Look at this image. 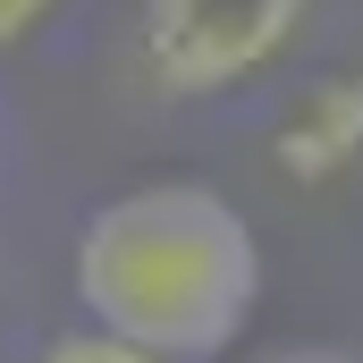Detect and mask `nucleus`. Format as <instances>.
Masks as SVG:
<instances>
[{"instance_id":"1","label":"nucleus","mask_w":363,"mask_h":363,"mask_svg":"<svg viewBox=\"0 0 363 363\" xmlns=\"http://www.w3.org/2000/svg\"><path fill=\"white\" fill-rule=\"evenodd\" d=\"M68 279L101 338H127L161 363H211L262 304V245L220 186L161 178L93 211Z\"/></svg>"},{"instance_id":"2","label":"nucleus","mask_w":363,"mask_h":363,"mask_svg":"<svg viewBox=\"0 0 363 363\" xmlns=\"http://www.w3.org/2000/svg\"><path fill=\"white\" fill-rule=\"evenodd\" d=\"M304 9L313 0H144V68L178 101L228 93L296 43Z\"/></svg>"},{"instance_id":"3","label":"nucleus","mask_w":363,"mask_h":363,"mask_svg":"<svg viewBox=\"0 0 363 363\" xmlns=\"http://www.w3.org/2000/svg\"><path fill=\"white\" fill-rule=\"evenodd\" d=\"M271 161H279V178H296V186L347 178L363 161V77H313L287 101V118H279Z\"/></svg>"},{"instance_id":"4","label":"nucleus","mask_w":363,"mask_h":363,"mask_svg":"<svg viewBox=\"0 0 363 363\" xmlns=\"http://www.w3.org/2000/svg\"><path fill=\"white\" fill-rule=\"evenodd\" d=\"M43 363H161V355H144L127 338H101V330H68V338L43 347Z\"/></svg>"},{"instance_id":"5","label":"nucleus","mask_w":363,"mask_h":363,"mask_svg":"<svg viewBox=\"0 0 363 363\" xmlns=\"http://www.w3.org/2000/svg\"><path fill=\"white\" fill-rule=\"evenodd\" d=\"M51 9H60V0H0V51H9V43H26Z\"/></svg>"},{"instance_id":"6","label":"nucleus","mask_w":363,"mask_h":363,"mask_svg":"<svg viewBox=\"0 0 363 363\" xmlns=\"http://www.w3.org/2000/svg\"><path fill=\"white\" fill-rule=\"evenodd\" d=\"M254 363H363V355H338V347H279V355H254Z\"/></svg>"}]
</instances>
